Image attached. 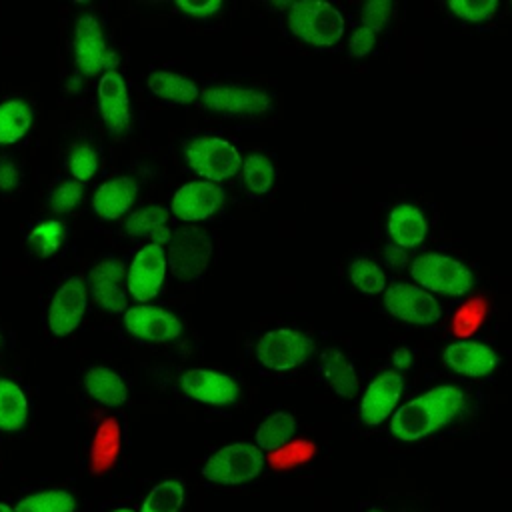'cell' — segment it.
I'll return each mask as SVG.
<instances>
[{"mask_svg": "<svg viewBox=\"0 0 512 512\" xmlns=\"http://www.w3.org/2000/svg\"><path fill=\"white\" fill-rule=\"evenodd\" d=\"M186 496V486L178 478H166L150 488L142 500L140 512H180Z\"/></svg>", "mask_w": 512, "mask_h": 512, "instance_id": "obj_33", "label": "cell"}, {"mask_svg": "<svg viewBox=\"0 0 512 512\" xmlns=\"http://www.w3.org/2000/svg\"><path fill=\"white\" fill-rule=\"evenodd\" d=\"M390 364H392V370L400 374L410 370L414 364V350L410 346H398L390 356Z\"/></svg>", "mask_w": 512, "mask_h": 512, "instance_id": "obj_42", "label": "cell"}, {"mask_svg": "<svg viewBox=\"0 0 512 512\" xmlns=\"http://www.w3.org/2000/svg\"><path fill=\"white\" fill-rule=\"evenodd\" d=\"M22 186V168L12 156H0V196H10Z\"/></svg>", "mask_w": 512, "mask_h": 512, "instance_id": "obj_39", "label": "cell"}, {"mask_svg": "<svg viewBox=\"0 0 512 512\" xmlns=\"http://www.w3.org/2000/svg\"><path fill=\"white\" fill-rule=\"evenodd\" d=\"M316 350L314 340L292 326H274L262 332L254 344L256 362L268 372H292L304 366Z\"/></svg>", "mask_w": 512, "mask_h": 512, "instance_id": "obj_7", "label": "cell"}, {"mask_svg": "<svg viewBox=\"0 0 512 512\" xmlns=\"http://www.w3.org/2000/svg\"><path fill=\"white\" fill-rule=\"evenodd\" d=\"M264 468L266 456L254 442H232L208 454L200 474L214 486L234 488L256 480Z\"/></svg>", "mask_w": 512, "mask_h": 512, "instance_id": "obj_3", "label": "cell"}, {"mask_svg": "<svg viewBox=\"0 0 512 512\" xmlns=\"http://www.w3.org/2000/svg\"><path fill=\"white\" fill-rule=\"evenodd\" d=\"M442 362L450 372L464 378H484L500 366L498 352L492 346L470 338L450 342L442 350Z\"/></svg>", "mask_w": 512, "mask_h": 512, "instance_id": "obj_19", "label": "cell"}, {"mask_svg": "<svg viewBox=\"0 0 512 512\" xmlns=\"http://www.w3.org/2000/svg\"><path fill=\"white\" fill-rule=\"evenodd\" d=\"M72 56L82 76H102L118 70V54L110 46L100 20L92 12H82L72 28Z\"/></svg>", "mask_w": 512, "mask_h": 512, "instance_id": "obj_8", "label": "cell"}, {"mask_svg": "<svg viewBox=\"0 0 512 512\" xmlns=\"http://www.w3.org/2000/svg\"><path fill=\"white\" fill-rule=\"evenodd\" d=\"M386 312L406 324L434 326L442 320V306L428 290L414 282H392L384 290Z\"/></svg>", "mask_w": 512, "mask_h": 512, "instance_id": "obj_12", "label": "cell"}, {"mask_svg": "<svg viewBox=\"0 0 512 512\" xmlns=\"http://www.w3.org/2000/svg\"><path fill=\"white\" fill-rule=\"evenodd\" d=\"M168 272L166 248L158 244H142L126 266L128 296L138 304L152 302L162 292Z\"/></svg>", "mask_w": 512, "mask_h": 512, "instance_id": "obj_10", "label": "cell"}, {"mask_svg": "<svg viewBox=\"0 0 512 512\" xmlns=\"http://www.w3.org/2000/svg\"><path fill=\"white\" fill-rule=\"evenodd\" d=\"M446 8L462 22L484 24L496 16L500 4L496 0H450Z\"/></svg>", "mask_w": 512, "mask_h": 512, "instance_id": "obj_36", "label": "cell"}, {"mask_svg": "<svg viewBox=\"0 0 512 512\" xmlns=\"http://www.w3.org/2000/svg\"><path fill=\"white\" fill-rule=\"evenodd\" d=\"M88 288L80 276L66 278L52 294L46 308V326L52 336L64 338L78 330L88 310Z\"/></svg>", "mask_w": 512, "mask_h": 512, "instance_id": "obj_14", "label": "cell"}, {"mask_svg": "<svg viewBox=\"0 0 512 512\" xmlns=\"http://www.w3.org/2000/svg\"><path fill=\"white\" fill-rule=\"evenodd\" d=\"M30 402L22 386L0 376V432H20L28 424Z\"/></svg>", "mask_w": 512, "mask_h": 512, "instance_id": "obj_27", "label": "cell"}, {"mask_svg": "<svg viewBox=\"0 0 512 512\" xmlns=\"http://www.w3.org/2000/svg\"><path fill=\"white\" fill-rule=\"evenodd\" d=\"M298 424L296 418L290 412L278 410L268 414L256 428L254 432V444L262 450V452H274L282 446H286L288 442H292V438L296 436Z\"/></svg>", "mask_w": 512, "mask_h": 512, "instance_id": "obj_30", "label": "cell"}, {"mask_svg": "<svg viewBox=\"0 0 512 512\" xmlns=\"http://www.w3.org/2000/svg\"><path fill=\"white\" fill-rule=\"evenodd\" d=\"M224 202L226 194L222 184L196 178L176 188L170 198V216L186 224L206 222L224 208Z\"/></svg>", "mask_w": 512, "mask_h": 512, "instance_id": "obj_16", "label": "cell"}, {"mask_svg": "<svg viewBox=\"0 0 512 512\" xmlns=\"http://www.w3.org/2000/svg\"><path fill=\"white\" fill-rule=\"evenodd\" d=\"M198 102L210 114L232 120L264 118L274 106L264 88L242 82H212L202 88Z\"/></svg>", "mask_w": 512, "mask_h": 512, "instance_id": "obj_4", "label": "cell"}, {"mask_svg": "<svg viewBox=\"0 0 512 512\" xmlns=\"http://www.w3.org/2000/svg\"><path fill=\"white\" fill-rule=\"evenodd\" d=\"M510 6H512V4H510Z\"/></svg>", "mask_w": 512, "mask_h": 512, "instance_id": "obj_48", "label": "cell"}, {"mask_svg": "<svg viewBox=\"0 0 512 512\" xmlns=\"http://www.w3.org/2000/svg\"><path fill=\"white\" fill-rule=\"evenodd\" d=\"M110 512H136L132 508H116V510H110Z\"/></svg>", "mask_w": 512, "mask_h": 512, "instance_id": "obj_46", "label": "cell"}, {"mask_svg": "<svg viewBox=\"0 0 512 512\" xmlns=\"http://www.w3.org/2000/svg\"><path fill=\"white\" fill-rule=\"evenodd\" d=\"M394 8L396 6L390 0H370L360 10V24L370 26L372 30L382 34L394 16Z\"/></svg>", "mask_w": 512, "mask_h": 512, "instance_id": "obj_37", "label": "cell"}, {"mask_svg": "<svg viewBox=\"0 0 512 512\" xmlns=\"http://www.w3.org/2000/svg\"><path fill=\"white\" fill-rule=\"evenodd\" d=\"M68 238V226L60 218H42L26 230V244L40 258L56 256Z\"/></svg>", "mask_w": 512, "mask_h": 512, "instance_id": "obj_29", "label": "cell"}, {"mask_svg": "<svg viewBox=\"0 0 512 512\" xmlns=\"http://www.w3.org/2000/svg\"><path fill=\"white\" fill-rule=\"evenodd\" d=\"M284 18L288 32L312 48H332L346 34L344 14L332 2L296 0L288 4Z\"/></svg>", "mask_w": 512, "mask_h": 512, "instance_id": "obj_2", "label": "cell"}, {"mask_svg": "<svg viewBox=\"0 0 512 512\" xmlns=\"http://www.w3.org/2000/svg\"><path fill=\"white\" fill-rule=\"evenodd\" d=\"M386 234L388 242L410 252L426 240L428 218L416 204L400 202L386 216Z\"/></svg>", "mask_w": 512, "mask_h": 512, "instance_id": "obj_21", "label": "cell"}, {"mask_svg": "<svg viewBox=\"0 0 512 512\" xmlns=\"http://www.w3.org/2000/svg\"><path fill=\"white\" fill-rule=\"evenodd\" d=\"M86 288L90 300L108 314H124L128 308L126 266L120 258L102 256L86 274Z\"/></svg>", "mask_w": 512, "mask_h": 512, "instance_id": "obj_13", "label": "cell"}, {"mask_svg": "<svg viewBox=\"0 0 512 512\" xmlns=\"http://www.w3.org/2000/svg\"><path fill=\"white\" fill-rule=\"evenodd\" d=\"M166 256L168 270L174 278L184 282L202 280L214 256L212 236L198 226H180L172 232Z\"/></svg>", "mask_w": 512, "mask_h": 512, "instance_id": "obj_9", "label": "cell"}, {"mask_svg": "<svg viewBox=\"0 0 512 512\" xmlns=\"http://www.w3.org/2000/svg\"><path fill=\"white\" fill-rule=\"evenodd\" d=\"M84 390L86 394L100 406L106 408H118L128 402L130 390L124 380L116 370L108 366H92L84 374Z\"/></svg>", "mask_w": 512, "mask_h": 512, "instance_id": "obj_25", "label": "cell"}, {"mask_svg": "<svg viewBox=\"0 0 512 512\" xmlns=\"http://www.w3.org/2000/svg\"><path fill=\"white\" fill-rule=\"evenodd\" d=\"M148 90L160 98L162 102L176 104V106H188L200 100V86L190 76L168 70V68H156L146 76Z\"/></svg>", "mask_w": 512, "mask_h": 512, "instance_id": "obj_24", "label": "cell"}, {"mask_svg": "<svg viewBox=\"0 0 512 512\" xmlns=\"http://www.w3.org/2000/svg\"><path fill=\"white\" fill-rule=\"evenodd\" d=\"M16 512H76L78 500L66 488H48L32 492L18 500L14 506Z\"/></svg>", "mask_w": 512, "mask_h": 512, "instance_id": "obj_32", "label": "cell"}, {"mask_svg": "<svg viewBox=\"0 0 512 512\" xmlns=\"http://www.w3.org/2000/svg\"><path fill=\"white\" fill-rule=\"evenodd\" d=\"M238 174H240L244 192L250 198L262 200L274 190L278 170L274 160L266 152H250L248 156L242 158V166Z\"/></svg>", "mask_w": 512, "mask_h": 512, "instance_id": "obj_26", "label": "cell"}, {"mask_svg": "<svg viewBox=\"0 0 512 512\" xmlns=\"http://www.w3.org/2000/svg\"><path fill=\"white\" fill-rule=\"evenodd\" d=\"M82 78H86V76H82L78 70H76L74 74H70V76H68V82H66V90H68V92H80V90H82V84H84Z\"/></svg>", "mask_w": 512, "mask_h": 512, "instance_id": "obj_43", "label": "cell"}, {"mask_svg": "<svg viewBox=\"0 0 512 512\" xmlns=\"http://www.w3.org/2000/svg\"><path fill=\"white\" fill-rule=\"evenodd\" d=\"M138 190L140 186L132 176L108 178L94 190L90 208L100 220H120L134 210Z\"/></svg>", "mask_w": 512, "mask_h": 512, "instance_id": "obj_20", "label": "cell"}, {"mask_svg": "<svg viewBox=\"0 0 512 512\" xmlns=\"http://www.w3.org/2000/svg\"><path fill=\"white\" fill-rule=\"evenodd\" d=\"M360 512H384V510L378 508V506H374V504H368V506H364Z\"/></svg>", "mask_w": 512, "mask_h": 512, "instance_id": "obj_44", "label": "cell"}, {"mask_svg": "<svg viewBox=\"0 0 512 512\" xmlns=\"http://www.w3.org/2000/svg\"><path fill=\"white\" fill-rule=\"evenodd\" d=\"M404 392V376L396 370H384L376 374L364 388L358 404L360 422L366 428H378L390 422L400 406Z\"/></svg>", "mask_w": 512, "mask_h": 512, "instance_id": "obj_17", "label": "cell"}, {"mask_svg": "<svg viewBox=\"0 0 512 512\" xmlns=\"http://www.w3.org/2000/svg\"><path fill=\"white\" fill-rule=\"evenodd\" d=\"M186 166L202 180L222 184L236 176L242 166V154L236 144L216 134H196L182 146Z\"/></svg>", "mask_w": 512, "mask_h": 512, "instance_id": "obj_6", "label": "cell"}, {"mask_svg": "<svg viewBox=\"0 0 512 512\" xmlns=\"http://www.w3.org/2000/svg\"><path fill=\"white\" fill-rule=\"evenodd\" d=\"M466 394L460 386L438 384L400 404L388 422L392 438L418 442L452 424L464 410Z\"/></svg>", "mask_w": 512, "mask_h": 512, "instance_id": "obj_1", "label": "cell"}, {"mask_svg": "<svg viewBox=\"0 0 512 512\" xmlns=\"http://www.w3.org/2000/svg\"><path fill=\"white\" fill-rule=\"evenodd\" d=\"M2 344H4V336H2V330H0V348H2Z\"/></svg>", "mask_w": 512, "mask_h": 512, "instance_id": "obj_47", "label": "cell"}, {"mask_svg": "<svg viewBox=\"0 0 512 512\" xmlns=\"http://www.w3.org/2000/svg\"><path fill=\"white\" fill-rule=\"evenodd\" d=\"M378 38H380V34L376 30H372L370 26L358 24L348 42V56L354 60H362V58L370 56L378 44Z\"/></svg>", "mask_w": 512, "mask_h": 512, "instance_id": "obj_38", "label": "cell"}, {"mask_svg": "<svg viewBox=\"0 0 512 512\" xmlns=\"http://www.w3.org/2000/svg\"><path fill=\"white\" fill-rule=\"evenodd\" d=\"M382 256H384V264L390 268V270H402V268H410V254L408 250L392 244V242H386L384 250H382Z\"/></svg>", "mask_w": 512, "mask_h": 512, "instance_id": "obj_41", "label": "cell"}, {"mask_svg": "<svg viewBox=\"0 0 512 512\" xmlns=\"http://www.w3.org/2000/svg\"><path fill=\"white\" fill-rule=\"evenodd\" d=\"M318 372L324 384L340 398H354L360 390V376L354 362L338 348H326L320 354Z\"/></svg>", "mask_w": 512, "mask_h": 512, "instance_id": "obj_23", "label": "cell"}, {"mask_svg": "<svg viewBox=\"0 0 512 512\" xmlns=\"http://www.w3.org/2000/svg\"><path fill=\"white\" fill-rule=\"evenodd\" d=\"M0 512H16V510H14V506H10L6 502H0Z\"/></svg>", "mask_w": 512, "mask_h": 512, "instance_id": "obj_45", "label": "cell"}, {"mask_svg": "<svg viewBox=\"0 0 512 512\" xmlns=\"http://www.w3.org/2000/svg\"><path fill=\"white\" fill-rule=\"evenodd\" d=\"M174 8L190 18L206 20L216 16L222 10V2L220 0H176Z\"/></svg>", "mask_w": 512, "mask_h": 512, "instance_id": "obj_40", "label": "cell"}, {"mask_svg": "<svg viewBox=\"0 0 512 512\" xmlns=\"http://www.w3.org/2000/svg\"><path fill=\"white\" fill-rule=\"evenodd\" d=\"M82 198H84V184L68 176L50 188L46 202L54 214H70L80 206Z\"/></svg>", "mask_w": 512, "mask_h": 512, "instance_id": "obj_35", "label": "cell"}, {"mask_svg": "<svg viewBox=\"0 0 512 512\" xmlns=\"http://www.w3.org/2000/svg\"><path fill=\"white\" fill-rule=\"evenodd\" d=\"M346 276L352 288L364 296L384 294V290L388 288V278L384 268L368 256L350 258L346 266Z\"/></svg>", "mask_w": 512, "mask_h": 512, "instance_id": "obj_31", "label": "cell"}, {"mask_svg": "<svg viewBox=\"0 0 512 512\" xmlns=\"http://www.w3.org/2000/svg\"><path fill=\"white\" fill-rule=\"evenodd\" d=\"M124 332L142 344H170L180 338L184 326L182 320L164 306L158 304H134L122 314Z\"/></svg>", "mask_w": 512, "mask_h": 512, "instance_id": "obj_11", "label": "cell"}, {"mask_svg": "<svg viewBox=\"0 0 512 512\" xmlns=\"http://www.w3.org/2000/svg\"><path fill=\"white\" fill-rule=\"evenodd\" d=\"M410 278L430 294L468 296L476 286L474 272L458 258L444 252H424L410 262Z\"/></svg>", "mask_w": 512, "mask_h": 512, "instance_id": "obj_5", "label": "cell"}, {"mask_svg": "<svg viewBox=\"0 0 512 512\" xmlns=\"http://www.w3.org/2000/svg\"><path fill=\"white\" fill-rule=\"evenodd\" d=\"M34 124V108L24 98L0 102V146H10L28 136Z\"/></svg>", "mask_w": 512, "mask_h": 512, "instance_id": "obj_28", "label": "cell"}, {"mask_svg": "<svg viewBox=\"0 0 512 512\" xmlns=\"http://www.w3.org/2000/svg\"><path fill=\"white\" fill-rule=\"evenodd\" d=\"M178 390L184 398L204 406H232L240 400V384L226 372L212 368H190L178 376Z\"/></svg>", "mask_w": 512, "mask_h": 512, "instance_id": "obj_15", "label": "cell"}, {"mask_svg": "<svg viewBox=\"0 0 512 512\" xmlns=\"http://www.w3.org/2000/svg\"><path fill=\"white\" fill-rule=\"evenodd\" d=\"M66 170L72 180L86 184L100 170V154L90 142H76L66 154Z\"/></svg>", "mask_w": 512, "mask_h": 512, "instance_id": "obj_34", "label": "cell"}, {"mask_svg": "<svg viewBox=\"0 0 512 512\" xmlns=\"http://www.w3.org/2000/svg\"><path fill=\"white\" fill-rule=\"evenodd\" d=\"M124 232L130 238L146 240V244H158L166 248L174 232L170 228V210L160 204H146L136 208L126 216Z\"/></svg>", "mask_w": 512, "mask_h": 512, "instance_id": "obj_22", "label": "cell"}, {"mask_svg": "<svg viewBox=\"0 0 512 512\" xmlns=\"http://www.w3.org/2000/svg\"><path fill=\"white\" fill-rule=\"evenodd\" d=\"M96 102L106 130L114 136L126 134L132 124V102L126 78L120 70L106 72L98 78Z\"/></svg>", "mask_w": 512, "mask_h": 512, "instance_id": "obj_18", "label": "cell"}]
</instances>
